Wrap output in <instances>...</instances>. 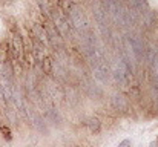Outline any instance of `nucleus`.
Instances as JSON below:
<instances>
[{"mask_svg": "<svg viewBox=\"0 0 158 147\" xmlns=\"http://www.w3.org/2000/svg\"><path fill=\"white\" fill-rule=\"evenodd\" d=\"M43 69L46 71V74H51L52 66H51V60H49V58H45V60H43Z\"/></svg>", "mask_w": 158, "mask_h": 147, "instance_id": "f03ea898", "label": "nucleus"}, {"mask_svg": "<svg viewBox=\"0 0 158 147\" xmlns=\"http://www.w3.org/2000/svg\"><path fill=\"white\" fill-rule=\"evenodd\" d=\"M149 147H158V143L154 141V143H151V144H149Z\"/></svg>", "mask_w": 158, "mask_h": 147, "instance_id": "39448f33", "label": "nucleus"}, {"mask_svg": "<svg viewBox=\"0 0 158 147\" xmlns=\"http://www.w3.org/2000/svg\"><path fill=\"white\" fill-rule=\"evenodd\" d=\"M89 127H91V130H94V129L97 130L98 129V120H91L89 121Z\"/></svg>", "mask_w": 158, "mask_h": 147, "instance_id": "7ed1b4c3", "label": "nucleus"}, {"mask_svg": "<svg viewBox=\"0 0 158 147\" xmlns=\"http://www.w3.org/2000/svg\"><path fill=\"white\" fill-rule=\"evenodd\" d=\"M118 147H132V143H131V140H123L118 144Z\"/></svg>", "mask_w": 158, "mask_h": 147, "instance_id": "20e7f679", "label": "nucleus"}, {"mask_svg": "<svg viewBox=\"0 0 158 147\" xmlns=\"http://www.w3.org/2000/svg\"><path fill=\"white\" fill-rule=\"evenodd\" d=\"M0 132H2V135H3V138H5V140H11V138H12L11 130H9L6 126H0Z\"/></svg>", "mask_w": 158, "mask_h": 147, "instance_id": "f257e3e1", "label": "nucleus"}]
</instances>
